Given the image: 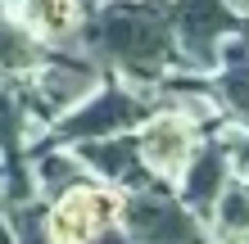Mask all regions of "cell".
<instances>
[{
	"label": "cell",
	"instance_id": "6da1fadb",
	"mask_svg": "<svg viewBox=\"0 0 249 244\" xmlns=\"http://www.w3.org/2000/svg\"><path fill=\"white\" fill-rule=\"evenodd\" d=\"M82 50L95 64H113L127 77H159L177 64L172 23L163 0H100L82 27Z\"/></svg>",
	"mask_w": 249,
	"mask_h": 244
},
{
	"label": "cell",
	"instance_id": "ba28073f",
	"mask_svg": "<svg viewBox=\"0 0 249 244\" xmlns=\"http://www.w3.org/2000/svg\"><path fill=\"white\" fill-rule=\"evenodd\" d=\"M18 18L27 32L46 46H77L82 32V0H14Z\"/></svg>",
	"mask_w": 249,
	"mask_h": 244
},
{
	"label": "cell",
	"instance_id": "e0dca14e",
	"mask_svg": "<svg viewBox=\"0 0 249 244\" xmlns=\"http://www.w3.org/2000/svg\"><path fill=\"white\" fill-rule=\"evenodd\" d=\"M0 244H9V235H5V226H0Z\"/></svg>",
	"mask_w": 249,
	"mask_h": 244
},
{
	"label": "cell",
	"instance_id": "9a60e30c",
	"mask_svg": "<svg viewBox=\"0 0 249 244\" xmlns=\"http://www.w3.org/2000/svg\"><path fill=\"white\" fill-rule=\"evenodd\" d=\"M77 181H82V163L77 159H68V154H50V159H41V185H46L50 195H64Z\"/></svg>",
	"mask_w": 249,
	"mask_h": 244
},
{
	"label": "cell",
	"instance_id": "277c9868",
	"mask_svg": "<svg viewBox=\"0 0 249 244\" xmlns=\"http://www.w3.org/2000/svg\"><path fill=\"white\" fill-rule=\"evenodd\" d=\"M32 73H36L32 99H36V109L50 113V118H64V113H72L82 99H91L100 91V68H95V59L50 54V59H41Z\"/></svg>",
	"mask_w": 249,
	"mask_h": 244
},
{
	"label": "cell",
	"instance_id": "3957f363",
	"mask_svg": "<svg viewBox=\"0 0 249 244\" xmlns=\"http://www.w3.org/2000/svg\"><path fill=\"white\" fill-rule=\"evenodd\" d=\"M150 118V104L127 91V86H100L91 99H82L72 113H64L59 136L68 140H105V136H123L127 127H136Z\"/></svg>",
	"mask_w": 249,
	"mask_h": 244
},
{
	"label": "cell",
	"instance_id": "30bf717a",
	"mask_svg": "<svg viewBox=\"0 0 249 244\" xmlns=\"http://www.w3.org/2000/svg\"><path fill=\"white\" fill-rule=\"evenodd\" d=\"M217 68H222V77H217V95H222V104L249 127V46H245L240 32L222 46V64H217Z\"/></svg>",
	"mask_w": 249,
	"mask_h": 244
},
{
	"label": "cell",
	"instance_id": "8992f818",
	"mask_svg": "<svg viewBox=\"0 0 249 244\" xmlns=\"http://www.w3.org/2000/svg\"><path fill=\"white\" fill-rule=\"evenodd\" d=\"M190 145H195V136H190V122L181 118V113H159V118H145L136 154H141V163L150 172L177 177V172L190 163Z\"/></svg>",
	"mask_w": 249,
	"mask_h": 244
},
{
	"label": "cell",
	"instance_id": "7c38bea8",
	"mask_svg": "<svg viewBox=\"0 0 249 244\" xmlns=\"http://www.w3.org/2000/svg\"><path fill=\"white\" fill-rule=\"evenodd\" d=\"M227 154L222 149H204L199 159H190L186 167V204H195V208H209L217 204V195L227 190Z\"/></svg>",
	"mask_w": 249,
	"mask_h": 244
},
{
	"label": "cell",
	"instance_id": "4fadbf2b",
	"mask_svg": "<svg viewBox=\"0 0 249 244\" xmlns=\"http://www.w3.org/2000/svg\"><path fill=\"white\" fill-rule=\"evenodd\" d=\"M217 231L222 240L249 235V185H227L217 195Z\"/></svg>",
	"mask_w": 249,
	"mask_h": 244
},
{
	"label": "cell",
	"instance_id": "5b68a950",
	"mask_svg": "<svg viewBox=\"0 0 249 244\" xmlns=\"http://www.w3.org/2000/svg\"><path fill=\"white\" fill-rule=\"evenodd\" d=\"M123 222H127V231L136 240H145V244H204L195 222L186 217V208L172 204V199L159 195V190H141L123 208Z\"/></svg>",
	"mask_w": 249,
	"mask_h": 244
},
{
	"label": "cell",
	"instance_id": "5bb4252c",
	"mask_svg": "<svg viewBox=\"0 0 249 244\" xmlns=\"http://www.w3.org/2000/svg\"><path fill=\"white\" fill-rule=\"evenodd\" d=\"M27 113H32V99L0 91V149H14L27 131Z\"/></svg>",
	"mask_w": 249,
	"mask_h": 244
},
{
	"label": "cell",
	"instance_id": "7a4b0ae2",
	"mask_svg": "<svg viewBox=\"0 0 249 244\" xmlns=\"http://www.w3.org/2000/svg\"><path fill=\"white\" fill-rule=\"evenodd\" d=\"M163 5L177 59L199 73H213L222 64V46L236 32H245V14H236L227 0H163Z\"/></svg>",
	"mask_w": 249,
	"mask_h": 244
},
{
	"label": "cell",
	"instance_id": "9c48e42d",
	"mask_svg": "<svg viewBox=\"0 0 249 244\" xmlns=\"http://www.w3.org/2000/svg\"><path fill=\"white\" fill-rule=\"evenodd\" d=\"M77 154H82V163L86 167H95L100 177H109V181H141V154H136V140L131 136H105V140H77Z\"/></svg>",
	"mask_w": 249,
	"mask_h": 244
},
{
	"label": "cell",
	"instance_id": "2e32d148",
	"mask_svg": "<svg viewBox=\"0 0 249 244\" xmlns=\"http://www.w3.org/2000/svg\"><path fill=\"white\" fill-rule=\"evenodd\" d=\"M105 244H131V240H123V235H109V240H105Z\"/></svg>",
	"mask_w": 249,
	"mask_h": 244
},
{
	"label": "cell",
	"instance_id": "52a82bcc",
	"mask_svg": "<svg viewBox=\"0 0 249 244\" xmlns=\"http://www.w3.org/2000/svg\"><path fill=\"white\" fill-rule=\"evenodd\" d=\"M105 212H109V195L91 190V185H72L64 190V199L54 204L50 212V244H91L105 226Z\"/></svg>",
	"mask_w": 249,
	"mask_h": 244
},
{
	"label": "cell",
	"instance_id": "8fae6325",
	"mask_svg": "<svg viewBox=\"0 0 249 244\" xmlns=\"http://www.w3.org/2000/svg\"><path fill=\"white\" fill-rule=\"evenodd\" d=\"M46 59L41 54V41L27 32V27L14 18V14H0V77H23Z\"/></svg>",
	"mask_w": 249,
	"mask_h": 244
}]
</instances>
